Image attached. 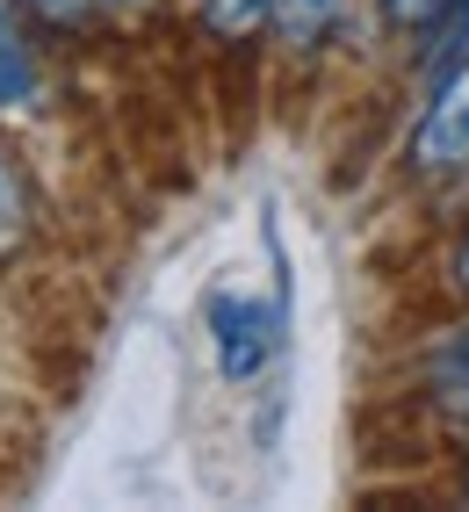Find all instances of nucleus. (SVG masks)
<instances>
[{"label": "nucleus", "mask_w": 469, "mask_h": 512, "mask_svg": "<svg viewBox=\"0 0 469 512\" xmlns=\"http://www.w3.org/2000/svg\"><path fill=\"white\" fill-rule=\"evenodd\" d=\"M412 166L426 181H448V174H469V58L433 87L426 116L412 130Z\"/></svg>", "instance_id": "1"}, {"label": "nucleus", "mask_w": 469, "mask_h": 512, "mask_svg": "<svg viewBox=\"0 0 469 512\" xmlns=\"http://www.w3.org/2000/svg\"><path fill=\"white\" fill-rule=\"evenodd\" d=\"M210 339H217V368L231 383H253L275 354V311L253 296H210Z\"/></svg>", "instance_id": "2"}, {"label": "nucleus", "mask_w": 469, "mask_h": 512, "mask_svg": "<svg viewBox=\"0 0 469 512\" xmlns=\"http://www.w3.org/2000/svg\"><path fill=\"white\" fill-rule=\"evenodd\" d=\"M37 101V51L22 37V15L15 0H0V116H15Z\"/></svg>", "instance_id": "3"}, {"label": "nucleus", "mask_w": 469, "mask_h": 512, "mask_svg": "<svg viewBox=\"0 0 469 512\" xmlns=\"http://www.w3.org/2000/svg\"><path fill=\"white\" fill-rule=\"evenodd\" d=\"M332 22H340V0H267V29L289 51H318Z\"/></svg>", "instance_id": "4"}, {"label": "nucleus", "mask_w": 469, "mask_h": 512, "mask_svg": "<svg viewBox=\"0 0 469 512\" xmlns=\"http://www.w3.org/2000/svg\"><path fill=\"white\" fill-rule=\"evenodd\" d=\"M433 390H441V404L469 426V325L448 339L441 354H433Z\"/></svg>", "instance_id": "5"}, {"label": "nucleus", "mask_w": 469, "mask_h": 512, "mask_svg": "<svg viewBox=\"0 0 469 512\" xmlns=\"http://www.w3.org/2000/svg\"><path fill=\"white\" fill-rule=\"evenodd\" d=\"M22 238H29V195H22V181H15L8 152H0V260H8Z\"/></svg>", "instance_id": "6"}, {"label": "nucleus", "mask_w": 469, "mask_h": 512, "mask_svg": "<svg viewBox=\"0 0 469 512\" xmlns=\"http://www.w3.org/2000/svg\"><path fill=\"white\" fill-rule=\"evenodd\" d=\"M203 22L217 37H253V29H267V0H203Z\"/></svg>", "instance_id": "7"}, {"label": "nucleus", "mask_w": 469, "mask_h": 512, "mask_svg": "<svg viewBox=\"0 0 469 512\" xmlns=\"http://www.w3.org/2000/svg\"><path fill=\"white\" fill-rule=\"evenodd\" d=\"M390 8V22H405V29H426V22H441L455 0H383Z\"/></svg>", "instance_id": "8"}, {"label": "nucleus", "mask_w": 469, "mask_h": 512, "mask_svg": "<svg viewBox=\"0 0 469 512\" xmlns=\"http://www.w3.org/2000/svg\"><path fill=\"white\" fill-rule=\"evenodd\" d=\"M44 22H58V29H73V22H87L94 15V0H29Z\"/></svg>", "instance_id": "9"}, {"label": "nucleus", "mask_w": 469, "mask_h": 512, "mask_svg": "<svg viewBox=\"0 0 469 512\" xmlns=\"http://www.w3.org/2000/svg\"><path fill=\"white\" fill-rule=\"evenodd\" d=\"M448 22H455V37H462V51H469V0H455V8H448Z\"/></svg>", "instance_id": "10"}, {"label": "nucleus", "mask_w": 469, "mask_h": 512, "mask_svg": "<svg viewBox=\"0 0 469 512\" xmlns=\"http://www.w3.org/2000/svg\"><path fill=\"white\" fill-rule=\"evenodd\" d=\"M455 282L469 289V238H462V260H455Z\"/></svg>", "instance_id": "11"}, {"label": "nucleus", "mask_w": 469, "mask_h": 512, "mask_svg": "<svg viewBox=\"0 0 469 512\" xmlns=\"http://www.w3.org/2000/svg\"><path fill=\"white\" fill-rule=\"evenodd\" d=\"M109 8H145V0H109Z\"/></svg>", "instance_id": "12"}]
</instances>
